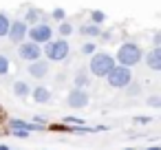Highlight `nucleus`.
Returning a JSON list of instances; mask_svg holds the SVG:
<instances>
[{
	"instance_id": "nucleus-1",
	"label": "nucleus",
	"mask_w": 161,
	"mask_h": 150,
	"mask_svg": "<svg viewBox=\"0 0 161 150\" xmlns=\"http://www.w3.org/2000/svg\"><path fill=\"white\" fill-rule=\"evenodd\" d=\"M141 58H143V51H141L139 44H135V42H124V44L117 49V53H115V64L126 66V69H132V66H137V64L141 62Z\"/></svg>"
},
{
	"instance_id": "nucleus-2",
	"label": "nucleus",
	"mask_w": 161,
	"mask_h": 150,
	"mask_svg": "<svg viewBox=\"0 0 161 150\" xmlns=\"http://www.w3.org/2000/svg\"><path fill=\"white\" fill-rule=\"evenodd\" d=\"M69 53H71V47H69V42L64 38L51 40V42H47L42 47V55L47 58V62H64L69 58Z\"/></svg>"
},
{
	"instance_id": "nucleus-3",
	"label": "nucleus",
	"mask_w": 161,
	"mask_h": 150,
	"mask_svg": "<svg viewBox=\"0 0 161 150\" xmlns=\"http://www.w3.org/2000/svg\"><path fill=\"white\" fill-rule=\"evenodd\" d=\"M115 69V58L110 53H93L91 58V66L86 69L91 75L95 77H106L110 71Z\"/></svg>"
},
{
	"instance_id": "nucleus-4",
	"label": "nucleus",
	"mask_w": 161,
	"mask_h": 150,
	"mask_svg": "<svg viewBox=\"0 0 161 150\" xmlns=\"http://www.w3.org/2000/svg\"><path fill=\"white\" fill-rule=\"evenodd\" d=\"M27 40H29V42H36V44H40V47H44L47 42L53 40V29H51V25H47V22H38V25L29 27V31H27Z\"/></svg>"
},
{
	"instance_id": "nucleus-5",
	"label": "nucleus",
	"mask_w": 161,
	"mask_h": 150,
	"mask_svg": "<svg viewBox=\"0 0 161 150\" xmlns=\"http://www.w3.org/2000/svg\"><path fill=\"white\" fill-rule=\"evenodd\" d=\"M106 82H108V86H113V88H126V86L132 82V71L126 69V66L115 64V69L106 75Z\"/></svg>"
},
{
	"instance_id": "nucleus-6",
	"label": "nucleus",
	"mask_w": 161,
	"mask_h": 150,
	"mask_svg": "<svg viewBox=\"0 0 161 150\" xmlns=\"http://www.w3.org/2000/svg\"><path fill=\"white\" fill-rule=\"evenodd\" d=\"M18 58L20 60H27V62H36V60L42 58V47L36 44V42L25 40V42L18 44Z\"/></svg>"
},
{
	"instance_id": "nucleus-7",
	"label": "nucleus",
	"mask_w": 161,
	"mask_h": 150,
	"mask_svg": "<svg viewBox=\"0 0 161 150\" xmlns=\"http://www.w3.org/2000/svg\"><path fill=\"white\" fill-rule=\"evenodd\" d=\"M88 102H91V95L86 88H71L66 95V104L71 108H86Z\"/></svg>"
},
{
	"instance_id": "nucleus-8",
	"label": "nucleus",
	"mask_w": 161,
	"mask_h": 150,
	"mask_svg": "<svg viewBox=\"0 0 161 150\" xmlns=\"http://www.w3.org/2000/svg\"><path fill=\"white\" fill-rule=\"evenodd\" d=\"M27 31H29V27L25 25V20H14V22L9 25L7 38H9L14 44H20V42L27 40Z\"/></svg>"
},
{
	"instance_id": "nucleus-9",
	"label": "nucleus",
	"mask_w": 161,
	"mask_h": 150,
	"mask_svg": "<svg viewBox=\"0 0 161 150\" xmlns=\"http://www.w3.org/2000/svg\"><path fill=\"white\" fill-rule=\"evenodd\" d=\"M27 73L33 77V80H44L47 75H49V62L47 60H36V62H29V69H27Z\"/></svg>"
},
{
	"instance_id": "nucleus-10",
	"label": "nucleus",
	"mask_w": 161,
	"mask_h": 150,
	"mask_svg": "<svg viewBox=\"0 0 161 150\" xmlns=\"http://www.w3.org/2000/svg\"><path fill=\"white\" fill-rule=\"evenodd\" d=\"M146 64L150 71H161V47H152V51L146 55Z\"/></svg>"
},
{
	"instance_id": "nucleus-11",
	"label": "nucleus",
	"mask_w": 161,
	"mask_h": 150,
	"mask_svg": "<svg viewBox=\"0 0 161 150\" xmlns=\"http://www.w3.org/2000/svg\"><path fill=\"white\" fill-rule=\"evenodd\" d=\"M31 97L36 104H47V102H51V88L49 86H36V88H31Z\"/></svg>"
},
{
	"instance_id": "nucleus-12",
	"label": "nucleus",
	"mask_w": 161,
	"mask_h": 150,
	"mask_svg": "<svg viewBox=\"0 0 161 150\" xmlns=\"http://www.w3.org/2000/svg\"><path fill=\"white\" fill-rule=\"evenodd\" d=\"M11 91H14V95H16V97H20V99H25V97H29V95H31V86H29L25 80H16V82H14V86H11Z\"/></svg>"
},
{
	"instance_id": "nucleus-13",
	"label": "nucleus",
	"mask_w": 161,
	"mask_h": 150,
	"mask_svg": "<svg viewBox=\"0 0 161 150\" xmlns=\"http://www.w3.org/2000/svg\"><path fill=\"white\" fill-rule=\"evenodd\" d=\"M9 128L11 130H27V132H31V130H42V126L38 124H29V121H25V119H11L9 121Z\"/></svg>"
},
{
	"instance_id": "nucleus-14",
	"label": "nucleus",
	"mask_w": 161,
	"mask_h": 150,
	"mask_svg": "<svg viewBox=\"0 0 161 150\" xmlns=\"http://www.w3.org/2000/svg\"><path fill=\"white\" fill-rule=\"evenodd\" d=\"M40 18H42V11H40V9H36V7H29L22 20H25V25H27V27H33V25H38V22H40Z\"/></svg>"
},
{
	"instance_id": "nucleus-15",
	"label": "nucleus",
	"mask_w": 161,
	"mask_h": 150,
	"mask_svg": "<svg viewBox=\"0 0 161 150\" xmlns=\"http://www.w3.org/2000/svg\"><path fill=\"white\" fill-rule=\"evenodd\" d=\"M80 33H82L84 38H88V40H95V38H99L102 29H99L97 25H91V22H86V25H82V27H80Z\"/></svg>"
},
{
	"instance_id": "nucleus-16",
	"label": "nucleus",
	"mask_w": 161,
	"mask_h": 150,
	"mask_svg": "<svg viewBox=\"0 0 161 150\" xmlns=\"http://www.w3.org/2000/svg\"><path fill=\"white\" fill-rule=\"evenodd\" d=\"M73 84H75L73 88H86V86L91 84V77H88V71H86V69H80V71H77V75L73 77Z\"/></svg>"
},
{
	"instance_id": "nucleus-17",
	"label": "nucleus",
	"mask_w": 161,
	"mask_h": 150,
	"mask_svg": "<svg viewBox=\"0 0 161 150\" xmlns=\"http://www.w3.org/2000/svg\"><path fill=\"white\" fill-rule=\"evenodd\" d=\"M9 25H11L9 16H7L5 11H0V38H5V36H7V31H9Z\"/></svg>"
},
{
	"instance_id": "nucleus-18",
	"label": "nucleus",
	"mask_w": 161,
	"mask_h": 150,
	"mask_svg": "<svg viewBox=\"0 0 161 150\" xmlns=\"http://www.w3.org/2000/svg\"><path fill=\"white\" fill-rule=\"evenodd\" d=\"M106 18H108V16H106L104 11H99V9L91 11V25H97V27H99V25H104V22H106Z\"/></svg>"
},
{
	"instance_id": "nucleus-19",
	"label": "nucleus",
	"mask_w": 161,
	"mask_h": 150,
	"mask_svg": "<svg viewBox=\"0 0 161 150\" xmlns=\"http://www.w3.org/2000/svg\"><path fill=\"white\" fill-rule=\"evenodd\" d=\"M58 33H60V36L66 40V38L73 33V25H71V22H66V20H64V22H60V29H58Z\"/></svg>"
},
{
	"instance_id": "nucleus-20",
	"label": "nucleus",
	"mask_w": 161,
	"mask_h": 150,
	"mask_svg": "<svg viewBox=\"0 0 161 150\" xmlns=\"http://www.w3.org/2000/svg\"><path fill=\"white\" fill-rule=\"evenodd\" d=\"M9 69H11V62H9V58L0 53V77H3V75H7V73H9Z\"/></svg>"
},
{
	"instance_id": "nucleus-21",
	"label": "nucleus",
	"mask_w": 161,
	"mask_h": 150,
	"mask_svg": "<svg viewBox=\"0 0 161 150\" xmlns=\"http://www.w3.org/2000/svg\"><path fill=\"white\" fill-rule=\"evenodd\" d=\"M51 18H53L55 22H64V20H66V11H64L62 7H58V9L51 11Z\"/></svg>"
},
{
	"instance_id": "nucleus-22",
	"label": "nucleus",
	"mask_w": 161,
	"mask_h": 150,
	"mask_svg": "<svg viewBox=\"0 0 161 150\" xmlns=\"http://www.w3.org/2000/svg\"><path fill=\"white\" fill-rule=\"evenodd\" d=\"M139 93H141V86H139V84L130 82V84L126 86V95H128V97H135V95H139Z\"/></svg>"
},
{
	"instance_id": "nucleus-23",
	"label": "nucleus",
	"mask_w": 161,
	"mask_h": 150,
	"mask_svg": "<svg viewBox=\"0 0 161 150\" xmlns=\"http://www.w3.org/2000/svg\"><path fill=\"white\" fill-rule=\"evenodd\" d=\"M95 51H97V47H95L93 40H88V42L82 44V53H84V55H91V53H95Z\"/></svg>"
},
{
	"instance_id": "nucleus-24",
	"label": "nucleus",
	"mask_w": 161,
	"mask_h": 150,
	"mask_svg": "<svg viewBox=\"0 0 161 150\" xmlns=\"http://www.w3.org/2000/svg\"><path fill=\"white\" fill-rule=\"evenodd\" d=\"M146 104H148L150 108H161V97H159V95H150V97L146 99Z\"/></svg>"
},
{
	"instance_id": "nucleus-25",
	"label": "nucleus",
	"mask_w": 161,
	"mask_h": 150,
	"mask_svg": "<svg viewBox=\"0 0 161 150\" xmlns=\"http://www.w3.org/2000/svg\"><path fill=\"white\" fill-rule=\"evenodd\" d=\"M152 44H154V47H161V33H159V31L152 36Z\"/></svg>"
},
{
	"instance_id": "nucleus-26",
	"label": "nucleus",
	"mask_w": 161,
	"mask_h": 150,
	"mask_svg": "<svg viewBox=\"0 0 161 150\" xmlns=\"http://www.w3.org/2000/svg\"><path fill=\"white\" fill-rule=\"evenodd\" d=\"M11 132H14L16 137H22V139H27V137H29V132H27V130H11Z\"/></svg>"
},
{
	"instance_id": "nucleus-27",
	"label": "nucleus",
	"mask_w": 161,
	"mask_h": 150,
	"mask_svg": "<svg viewBox=\"0 0 161 150\" xmlns=\"http://www.w3.org/2000/svg\"><path fill=\"white\" fill-rule=\"evenodd\" d=\"M135 121H137V124H148L150 117H135Z\"/></svg>"
},
{
	"instance_id": "nucleus-28",
	"label": "nucleus",
	"mask_w": 161,
	"mask_h": 150,
	"mask_svg": "<svg viewBox=\"0 0 161 150\" xmlns=\"http://www.w3.org/2000/svg\"><path fill=\"white\" fill-rule=\"evenodd\" d=\"M0 150H11V148H9L7 143H0Z\"/></svg>"
},
{
	"instance_id": "nucleus-29",
	"label": "nucleus",
	"mask_w": 161,
	"mask_h": 150,
	"mask_svg": "<svg viewBox=\"0 0 161 150\" xmlns=\"http://www.w3.org/2000/svg\"><path fill=\"white\" fill-rule=\"evenodd\" d=\"M146 150H161L159 146H150V148H146Z\"/></svg>"
},
{
	"instance_id": "nucleus-30",
	"label": "nucleus",
	"mask_w": 161,
	"mask_h": 150,
	"mask_svg": "<svg viewBox=\"0 0 161 150\" xmlns=\"http://www.w3.org/2000/svg\"><path fill=\"white\" fill-rule=\"evenodd\" d=\"M124 150H135V148H124Z\"/></svg>"
}]
</instances>
